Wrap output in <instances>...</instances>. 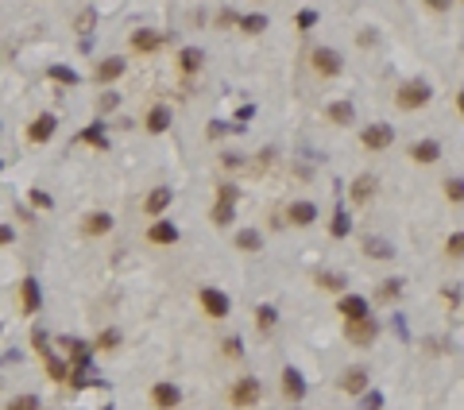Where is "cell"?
<instances>
[{
	"instance_id": "26",
	"label": "cell",
	"mask_w": 464,
	"mask_h": 410,
	"mask_svg": "<svg viewBox=\"0 0 464 410\" xmlns=\"http://www.w3.org/2000/svg\"><path fill=\"white\" fill-rule=\"evenodd\" d=\"M236 248L240 252H260L263 248V236L255 233V228H244V233H236Z\"/></svg>"
},
{
	"instance_id": "25",
	"label": "cell",
	"mask_w": 464,
	"mask_h": 410,
	"mask_svg": "<svg viewBox=\"0 0 464 410\" xmlns=\"http://www.w3.org/2000/svg\"><path fill=\"white\" fill-rule=\"evenodd\" d=\"M441 190H445V201L449 205H464V178H445Z\"/></svg>"
},
{
	"instance_id": "23",
	"label": "cell",
	"mask_w": 464,
	"mask_h": 410,
	"mask_svg": "<svg viewBox=\"0 0 464 410\" xmlns=\"http://www.w3.org/2000/svg\"><path fill=\"white\" fill-rule=\"evenodd\" d=\"M371 194H376V175H360V178L352 182V201L364 205V201L371 198Z\"/></svg>"
},
{
	"instance_id": "9",
	"label": "cell",
	"mask_w": 464,
	"mask_h": 410,
	"mask_svg": "<svg viewBox=\"0 0 464 410\" xmlns=\"http://www.w3.org/2000/svg\"><path fill=\"white\" fill-rule=\"evenodd\" d=\"M20 310L23 314H39L43 310V294H39V279H23L20 283Z\"/></svg>"
},
{
	"instance_id": "36",
	"label": "cell",
	"mask_w": 464,
	"mask_h": 410,
	"mask_svg": "<svg viewBox=\"0 0 464 410\" xmlns=\"http://www.w3.org/2000/svg\"><path fill=\"white\" fill-rule=\"evenodd\" d=\"M352 233V217L348 213H333V236H348Z\"/></svg>"
},
{
	"instance_id": "32",
	"label": "cell",
	"mask_w": 464,
	"mask_h": 410,
	"mask_svg": "<svg viewBox=\"0 0 464 410\" xmlns=\"http://www.w3.org/2000/svg\"><path fill=\"white\" fill-rule=\"evenodd\" d=\"M78 144H93V147H109V139H105V132H101V124H89L86 132L78 136Z\"/></svg>"
},
{
	"instance_id": "31",
	"label": "cell",
	"mask_w": 464,
	"mask_h": 410,
	"mask_svg": "<svg viewBox=\"0 0 464 410\" xmlns=\"http://www.w3.org/2000/svg\"><path fill=\"white\" fill-rule=\"evenodd\" d=\"M445 256H449V259H464V233H449V236H445Z\"/></svg>"
},
{
	"instance_id": "14",
	"label": "cell",
	"mask_w": 464,
	"mask_h": 410,
	"mask_svg": "<svg viewBox=\"0 0 464 410\" xmlns=\"http://www.w3.org/2000/svg\"><path fill=\"white\" fill-rule=\"evenodd\" d=\"M182 403V391L174 387V383H155L151 387V406L155 410H174Z\"/></svg>"
},
{
	"instance_id": "45",
	"label": "cell",
	"mask_w": 464,
	"mask_h": 410,
	"mask_svg": "<svg viewBox=\"0 0 464 410\" xmlns=\"http://www.w3.org/2000/svg\"><path fill=\"white\" fill-rule=\"evenodd\" d=\"M78 28H81V31H89V28H93V12H81V20H78Z\"/></svg>"
},
{
	"instance_id": "33",
	"label": "cell",
	"mask_w": 464,
	"mask_h": 410,
	"mask_svg": "<svg viewBox=\"0 0 464 410\" xmlns=\"http://www.w3.org/2000/svg\"><path fill=\"white\" fill-rule=\"evenodd\" d=\"M47 78L62 81V86H78V74H74L70 66H51V70H47Z\"/></svg>"
},
{
	"instance_id": "39",
	"label": "cell",
	"mask_w": 464,
	"mask_h": 410,
	"mask_svg": "<svg viewBox=\"0 0 464 410\" xmlns=\"http://www.w3.org/2000/svg\"><path fill=\"white\" fill-rule=\"evenodd\" d=\"M298 31H310L313 28V23H318V12H313V8H306V12H298Z\"/></svg>"
},
{
	"instance_id": "46",
	"label": "cell",
	"mask_w": 464,
	"mask_h": 410,
	"mask_svg": "<svg viewBox=\"0 0 464 410\" xmlns=\"http://www.w3.org/2000/svg\"><path fill=\"white\" fill-rule=\"evenodd\" d=\"M457 109H460V117H464V89L457 93Z\"/></svg>"
},
{
	"instance_id": "41",
	"label": "cell",
	"mask_w": 464,
	"mask_h": 410,
	"mask_svg": "<svg viewBox=\"0 0 464 410\" xmlns=\"http://www.w3.org/2000/svg\"><path fill=\"white\" fill-rule=\"evenodd\" d=\"M31 205H35V209H51V194H43V190H31Z\"/></svg>"
},
{
	"instance_id": "40",
	"label": "cell",
	"mask_w": 464,
	"mask_h": 410,
	"mask_svg": "<svg viewBox=\"0 0 464 410\" xmlns=\"http://www.w3.org/2000/svg\"><path fill=\"white\" fill-rule=\"evenodd\" d=\"M116 344H120V333H101V337H97V348H101V352H109V348H116Z\"/></svg>"
},
{
	"instance_id": "37",
	"label": "cell",
	"mask_w": 464,
	"mask_h": 410,
	"mask_svg": "<svg viewBox=\"0 0 464 410\" xmlns=\"http://www.w3.org/2000/svg\"><path fill=\"white\" fill-rule=\"evenodd\" d=\"M4 410H39V399L35 395H20V399H12Z\"/></svg>"
},
{
	"instance_id": "22",
	"label": "cell",
	"mask_w": 464,
	"mask_h": 410,
	"mask_svg": "<svg viewBox=\"0 0 464 410\" xmlns=\"http://www.w3.org/2000/svg\"><path fill=\"white\" fill-rule=\"evenodd\" d=\"M202 62H205V54L197 51V47H182L178 51V70L182 74H202Z\"/></svg>"
},
{
	"instance_id": "6",
	"label": "cell",
	"mask_w": 464,
	"mask_h": 410,
	"mask_svg": "<svg viewBox=\"0 0 464 410\" xmlns=\"http://www.w3.org/2000/svg\"><path fill=\"white\" fill-rule=\"evenodd\" d=\"M344 337H348V344H360V348H368V344H376V337H379V325L371 322V317L344 322Z\"/></svg>"
},
{
	"instance_id": "29",
	"label": "cell",
	"mask_w": 464,
	"mask_h": 410,
	"mask_svg": "<svg viewBox=\"0 0 464 410\" xmlns=\"http://www.w3.org/2000/svg\"><path fill=\"white\" fill-rule=\"evenodd\" d=\"M364 252H368L371 259H391V256H395V248H391L387 240H379V236H371V240L364 244Z\"/></svg>"
},
{
	"instance_id": "1",
	"label": "cell",
	"mask_w": 464,
	"mask_h": 410,
	"mask_svg": "<svg viewBox=\"0 0 464 410\" xmlns=\"http://www.w3.org/2000/svg\"><path fill=\"white\" fill-rule=\"evenodd\" d=\"M228 403L236 410H252L255 403H263V383L255 380V375H240V380H232Z\"/></svg>"
},
{
	"instance_id": "13",
	"label": "cell",
	"mask_w": 464,
	"mask_h": 410,
	"mask_svg": "<svg viewBox=\"0 0 464 410\" xmlns=\"http://www.w3.org/2000/svg\"><path fill=\"white\" fill-rule=\"evenodd\" d=\"M174 240H178V228H174L170 221L155 217V221H151V228H147V244H159V248H170Z\"/></svg>"
},
{
	"instance_id": "16",
	"label": "cell",
	"mask_w": 464,
	"mask_h": 410,
	"mask_svg": "<svg viewBox=\"0 0 464 410\" xmlns=\"http://www.w3.org/2000/svg\"><path fill=\"white\" fill-rule=\"evenodd\" d=\"M170 198H174L170 186H155V190L147 194V201H144V213L147 217H163V213L170 209Z\"/></svg>"
},
{
	"instance_id": "3",
	"label": "cell",
	"mask_w": 464,
	"mask_h": 410,
	"mask_svg": "<svg viewBox=\"0 0 464 410\" xmlns=\"http://www.w3.org/2000/svg\"><path fill=\"white\" fill-rule=\"evenodd\" d=\"M310 66L318 78H337V74L344 70V59L333 51V47H313L310 51Z\"/></svg>"
},
{
	"instance_id": "18",
	"label": "cell",
	"mask_w": 464,
	"mask_h": 410,
	"mask_svg": "<svg viewBox=\"0 0 464 410\" xmlns=\"http://www.w3.org/2000/svg\"><path fill=\"white\" fill-rule=\"evenodd\" d=\"M325 120L337 128H348V124H356V109L348 101H333V105H325Z\"/></svg>"
},
{
	"instance_id": "2",
	"label": "cell",
	"mask_w": 464,
	"mask_h": 410,
	"mask_svg": "<svg viewBox=\"0 0 464 410\" xmlns=\"http://www.w3.org/2000/svg\"><path fill=\"white\" fill-rule=\"evenodd\" d=\"M429 97H434V89H429V81H402L399 93H395V105H399L402 112H418L429 105Z\"/></svg>"
},
{
	"instance_id": "34",
	"label": "cell",
	"mask_w": 464,
	"mask_h": 410,
	"mask_svg": "<svg viewBox=\"0 0 464 410\" xmlns=\"http://www.w3.org/2000/svg\"><path fill=\"white\" fill-rule=\"evenodd\" d=\"M399 294H402V283H399V279H391V283H383V286H379V294H376V298H379V302H395Z\"/></svg>"
},
{
	"instance_id": "21",
	"label": "cell",
	"mask_w": 464,
	"mask_h": 410,
	"mask_svg": "<svg viewBox=\"0 0 464 410\" xmlns=\"http://www.w3.org/2000/svg\"><path fill=\"white\" fill-rule=\"evenodd\" d=\"M144 124H147V132H155V136L167 132V128H170V109H167V105H151V112H147Z\"/></svg>"
},
{
	"instance_id": "5",
	"label": "cell",
	"mask_w": 464,
	"mask_h": 410,
	"mask_svg": "<svg viewBox=\"0 0 464 410\" xmlns=\"http://www.w3.org/2000/svg\"><path fill=\"white\" fill-rule=\"evenodd\" d=\"M197 306H202L209 317H217L221 322V317H228L232 302H228L225 291H217V286H202V291H197Z\"/></svg>"
},
{
	"instance_id": "35",
	"label": "cell",
	"mask_w": 464,
	"mask_h": 410,
	"mask_svg": "<svg viewBox=\"0 0 464 410\" xmlns=\"http://www.w3.org/2000/svg\"><path fill=\"white\" fill-rule=\"evenodd\" d=\"M318 286H321V291H344V275H337V271L318 275Z\"/></svg>"
},
{
	"instance_id": "11",
	"label": "cell",
	"mask_w": 464,
	"mask_h": 410,
	"mask_svg": "<svg viewBox=\"0 0 464 410\" xmlns=\"http://www.w3.org/2000/svg\"><path fill=\"white\" fill-rule=\"evenodd\" d=\"M283 395L290 399V403H302L306 399V380H302V372H298L294 364L283 368Z\"/></svg>"
},
{
	"instance_id": "42",
	"label": "cell",
	"mask_w": 464,
	"mask_h": 410,
	"mask_svg": "<svg viewBox=\"0 0 464 410\" xmlns=\"http://www.w3.org/2000/svg\"><path fill=\"white\" fill-rule=\"evenodd\" d=\"M232 23L240 28V16H236V12H228V8H225V12L217 16V28H232Z\"/></svg>"
},
{
	"instance_id": "4",
	"label": "cell",
	"mask_w": 464,
	"mask_h": 410,
	"mask_svg": "<svg viewBox=\"0 0 464 410\" xmlns=\"http://www.w3.org/2000/svg\"><path fill=\"white\" fill-rule=\"evenodd\" d=\"M236 198H240L236 186H228V182H221V186H217V205H213V213H209L217 228H225L228 221L236 217Z\"/></svg>"
},
{
	"instance_id": "24",
	"label": "cell",
	"mask_w": 464,
	"mask_h": 410,
	"mask_svg": "<svg viewBox=\"0 0 464 410\" xmlns=\"http://www.w3.org/2000/svg\"><path fill=\"white\" fill-rule=\"evenodd\" d=\"M240 31H244V35H260V31H267V16H263V12L240 16Z\"/></svg>"
},
{
	"instance_id": "15",
	"label": "cell",
	"mask_w": 464,
	"mask_h": 410,
	"mask_svg": "<svg viewBox=\"0 0 464 410\" xmlns=\"http://www.w3.org/2000/svg\"><path fill=\"white\" fill-rule=\"evenodd\" d=\"M54 128H58V120L51 117V112H39V117L28 124V139L31 144H47V139L54 136Z\"/></svg>"
},
{
	"instance_id": "43",
	"label": "cell",
	"mask_w": 464,
	"mask_h": 410,
	"mask_svg": "<svg viewBox=\"0 0 464 410\" xmlns=\"http://www.w3.org/2000/svg\"><path fill=\"white\" fill-rule=\"evenodd\" d=\"M449 4H453V0H426L429 12H449Z\"/></svg>"
},
{
	"instance_id": "38",
	"label": "cell",
	"mask_w": 464,
	"mask_h": 410,
	"mask_svg": "<svg viewBox=\"0 0 464 410\" xmlns=\"http://www.w3.org/2000/svg\"><path fill=\"white\" fill-rule=\"evenodd\" d=\"M221 348H225V356H232V360L244 356V344H240V337H225V344H221Z\"/></svg>"
},
{
	"instance_id": "8",
	"label": "cell",
	"mask_w": 464,
	"mask_h": 410,
	"mask_svg": "<svg viewBox=\"0 0 464 410\" xmlns=\"http://www.w3.org/2000/svg\"><path fill=\"white\" fill-rule=\"evenodd\" d=\"M337 314H341L344 322H360V317H371V302L364 298V294H341Z\"/></svg>"
},
{
	"instance_id": "19",
	"label": "cell",
	"mask_w": 464,
	"mask_h": 410,
	"mask_svg": "<svg viewBox=\"0 0 464 410\" xmlns=\"http://www.w3.org/2000/svg\"><path fill=\"white\" fill-rule=\"evenodd\" d=\"M81 233H86V236H105V233H112V217H109V213H101V209L86 213V221H81Z\"/></svg>"
},
{
	"instance_id": "10",
	"label": "cell",
	"mask_w": 464,
	"mask_h": 410,
	"mask_svg": "<svg viewBox=\"0 0 464 410\" xmlns=\"http://www.w3.org/2000/svg\"><path fill=\"white\" fill-rule=\"evenodd\" d=\"M410 163H418V167H429V163L441 159V144L437 139H418V144H410Z\"/></svg>"
},
{
	"instance_id": "20",
	"label": "cell",
	"mask_w": 464,
	"mask_h": 410,
	"mask_svg": "<svg viewBox=\"0 0 464 410\" xmlns=\"http://www.w3.org/2000/svg\"><path fill=\"white\" fill-rule=\"evenodd\" d=\"M341 391L344 395H364V391H368V372H364V368H344Z\"/></svg>"
},
{
	"instance_id": "28",
	"label": "cell",
	"mask_w": 464,
	"mask_h": 410,
	"mask_svg": "<svg viewBox=\"0 0 464 410\" xmlns=\"http://www.w3.org/2000/svg\"><path fill=\"white\" fill-rule=\"evenodd\" d=\"M43 368H47V375H51L54 383H66V372H70V368H66L58 356H51V352H43Z\"/></svg>"
},
{
	"instance_id": "17",
	"label": "cell",
	"mask_w": 464,
	"mask_h": 410,
	"mask_svg": "<svg viewBox=\"0 0 464 410\" xmlns=\"http://www.w3.org/2000/svg\"><path fill=\"white\" fill-rule=\"evenodd\" d=\"M128 43H132V51H136V54H155V51H159V47H163V35H159V31H132V39H128Z\"/></svg>"
},
{
	"instance_id": "12",
	"label": "cell",
	"mask_w": 464,
	"mask_h": 410,
	"mask_svg": "<svg viewBox=\"0 0 464 410\" xmlns=\"http://www.w3.org/2000/svg\"><path fill=\"white\" fill-rule=\"evenodd\" d=\"M286 221L290 225H298V228H310L313 221H318V205L313 201H290L286 205Z\"/></svg>"
},
{
	"instance_id": "27",
	"label": "cell",
	"mask_w": 464,
	"mask_h": 410,
	"mask_svg": "<svg viewBox=\"0 0 464 410\" xmlns=\"http://www.w3.org/2000/svg\"><path fill=\"white\" fill-rule=\"evenodd\" d=\"M124 74V59H109V62H101V66H97V81H116Z\"/></svg>"
},
{
	"instance_id": "44",
	"label": "cell",
	"mask_w": 464,
	"mask_h": 410,
	"mask_svg": "<svg viewBox=\"0 0 464 410\" xmlns=\"http://www.w3.org/2000/svg\"><path fill=\"white\" fill-rule=\"evenodd\" d=\"M16 240V233H12V228H8V225H0V248H8V244H12Z\"/></svg>"
},
{
	"instance_id": "7",
	"label": "cell",
	"mask_w": 464,
	"mask_h": 410,
	"mask_svg": "<svg viewBox=\"0 0 464 410\" xmlns=\"http://www.w3.org/2000/svg\"><path fill=\"white\" fill-rule=\"evenodd\" d=\"M360 144L368 147V151H387V147L395 144V128L391 124H368L360 132Z\"/></svg>"
},
{
	"instance_id": "30",
	"label": "cell",
	"mask_w": 464,
	"mask_h": 410,
	"mask_svg": "<svg viewBox=\"0 0 464 410\" xmlns=\"http://www.w3.org/2000/svg\"><path fill=\"white\" fill-rule=\"evenodd\" d=\"M255 325H260L263 333H271L279 325V314H275V306H260L255 310Z\"/></svg>"
}]
</instances>
